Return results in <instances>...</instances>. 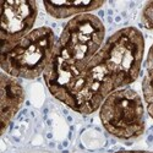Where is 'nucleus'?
<instances>
[{
    "label": "nucleus",
    "mask_w": 153,
    "mask_h": 153,
    "mask_svg": "<svg viewBox=\"0 0 153 153\" xmlns=\"http://www.w3.org/2000/svg\"><path fill=\"white\" fill-rule=\"evenodd\" d=\"M105 39V27L98 16L86 14L69 20L56 39L43 75L48 91L55 99L65 102Z\"/></svg>",
    "instance_id": "nucleus-2"
},
{
    "label": "nucleus",
    "mask_w": 153,
    "mask_h": 153,
    "mask_svg": "<svg viewBox=\"0 0 153 153\" xmlns=\"http://www.w3.org/2000/svg\"><path fill=\"white\" fill-rule=\"evenodd\" d=\"M38 4L33 0H9L1 5L0 50L19 42L34 28Z\"/></svg>",
    "instance_id": "nucleus-5"
},
{
    "label": "nucleus",
    "mask_w": 153,
    "mask_h": 153,
    "mask_svg": "<svg viewBox=\"0 0 153 153\" xmlns=\"http://www.w3.org/2000/svg\"><path fill=\"white\" fill-rule=\"evenodd\" d=\"M142 98L148 115L153 120V44L145 61V75L142 79Z\"/></svg>",
    "instance_id": "nucleus-8"
},
{
    "label": "nucleus",
    "mask_w": 153,
    "mask_h": 153,
    "mask_svg": "<svg viewBox=\"0 0 153 153\" xmlns=\"http://www.w3.org/2000/svg\"><path fill=\"white\" fill-rule=\"evenodd\" d=\"M25 103V90L19 79L1 72L0 75V119L1 135Z\"/></svg>",
    "instance_id": "nucleus-6"
},
{
    "label": "nucleus",
    "mask_w": 153,
    "mask_h": 153,
    "mask_svg": "<svg viewBox=\"0 0 153 153\" xmlns=\"http://www.w3.org/2000/svg\"><path fill=\"white\" fill-rule=\"evenodd\" d=\"M104 1H43L44 9L49 16L56 20H65L74 19L80 15L92 14L94 10H98Z\"/></svg>",
    "instance_id": "nucleus-7"
},
{
    "label": "nucleus",
    "mask_w": 153,
    "mask_h": 153,
    "mask_svg": "<svg viewBox=\"0 0 153 153\" xmlns=\"http://www.w3.org/2000/svg\"><path fill=\"white\" fill-rule=\"evenodd\" d=\"M145 56V38L136 27H124L109 36L87 64L62 104L88 115L98 111L104 99L129 87L140 76Z\"/></svg>",
    "instance_id": "nucleus-1"
},
{
    "label": "nucleus",
    "mask_w": 153,
    "mask_h": 153,
    "mask_svg": "<svg viewBox=\"0 0 153 153\" xmlns=\"http://www.w3.org/2000/svg\"><path fill=\"white\" fill-rule=\"evenodd\" d=\"M56 39L50 27L34 28L15 44L0 50L1 71L15 79H38L49 65Z\"/></svg>",
    "instance_id": "nucleus-3"
},
{
    "label": "nucleus",
    "mask_w": 153,
    "mask_h": 153,
    "mask_svg": "<svg viewBox=\"0 0 153 153\" xmlns=\"http://www.w3.org/2000/svg\"><path fill=\"white\" fill-rule=\"evenodd\" d=\"M114 153H153L149 151H119V152H114Z\"/></svg>",
    "instance_id": "nucleus-10"
},
{
    "label": "nucleus",
    "mask_w": 153,
    "mask_h": 153,
    "mask_svg": "<svg viewBox=\"0 0 153 153\" xmlns=\"http://www.w3.org/2000/svg\"><path fill=\"white\" fill-rule=\"evenodd\" d=\"M141 25L142 27L153 31V1H147L141 11Z\"/></svg>",
    "instance_id": "nucleus-9"
},
{
    "label": "nucleus",
    "mask_w": 153,
    "mask_h": 153,
    "mask_svg": "<svg viewBox=\"0 0 153 153\" xmlns=\"http://www.w3.org/2000/svg\"><path fill=\"white\" fill-rule=\"evenodd\" d=\"M104 130L121 141H135L146 130L143 98L129 87L110 93L98 109Z\"/></svg>",
    "instance_id": "nucleus-4"
}]
</instances>
